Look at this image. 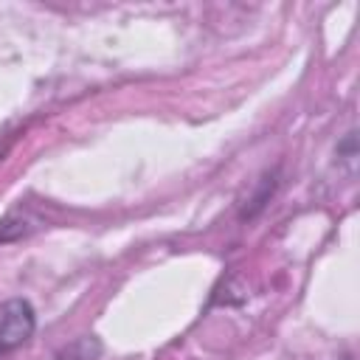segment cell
<instances>
[{"instance_id": "1", "label": "cell", "mask_w": 360, "mask_h": 360, "mask_svg": "<svg viewBox=\"0 0 360 360\" xmlns=\"http://www.w3.org/2000/svg\"><path fill=\"white\" fill-rule=\"evenodd\" d=\"M34 335V309L28 301H6L0 307V354L14 352Z\"/></svg>"}]
</instances>
